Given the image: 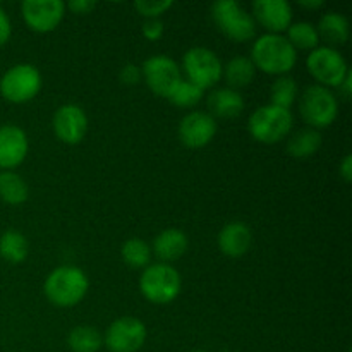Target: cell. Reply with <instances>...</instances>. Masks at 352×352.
<instances>
[{"mask_svg": "<svg viewBox=\"0 0 352 352\" xmlns=\"http://www.w3.org/2000/svg\"><path fill=\"white\" fill-rule=\"evenodd\" d=\"M251 62L256 71L270 76H287L298 64V50L284 34L265 33L253 41Z\"/></svg>", "mask_w": 352, "mask_h": 352, "instance_id": "1", "label": "cell"}, {"mask_svg": "<svg viewBox=\"0 0 352 352\" xmlns=\"http://www.w3.org/2000/svg\"><path fill=\"white\" fill-rule=\"evenodd\" d=\"M89 291V278L79 267L62 265L45 278V298L57 308H74Z\"/></svg>", "mask_w": 352, "mask_h": 352, "instance_id": "2", "label": "cell"}, {"mask_svg": "<svg viewBox=\"0 0 352 352\" xmlns=\"http://www.w3.org/2000/svg\"><path fill=\"white\" fill-rule=\"evenodd\" d=\"M182 278L170 263L148 265L140 277V291L151 305H170L179 298Z\"/></svg>", "mask_w": 352, "mask_h": 352, "instance_id": "3", "label": "cell"}, {"mask_svg": "<svg viewBox=\"0 0 352 352\" xmlns=\"http://www.w3.org/2000/svg\"><path fill=\"white\" fill-rule=\"evenodd\" d=\"M294 116L291 110L275 105H263L254 110L248 119L251 138L261 144H277L291 134Z\"/></svg>", "mask_w": 352, "mask_h": 352, "instance_id": "4", "label": "cell"}, {"mask_svg": "<svg viewBox=\"0 0 352 352\" xmlns=\"http://www.w3.org/2000/svg\"><path fill=\"white\" fill-rule=\"evenodd\" d=\"M210 14L217 30L236 43H246L256 36V23L253 16L236 0H219L212 3Z\"/></svg>", "mask_w": 352, "mask_h": 352, "instance_id": "5", "label": "cell"}, {"mask_svg": "<svg viewBox=\"0 0 352 352\" xmlns=\"http://www.w3.org/2000/svg\"><path fill=\"white\" fill-rule=\"evenodd\" d=\"M299 112L311 129H327L339 117V100L320 85H311L299 98Z\"/></svg>", "mask_w": 352, "mask_h": 352, "instance_id": "6", "label": "cell"}, {"mask_svg": "<svg viewBox=\"0 0 352 352\" xmlns=\"http://www.w3.org/2000/svg\"><path fill=\"white\" fill-rule=\"evenodd\" d=\"M43 86V78L33 64H16L7 69L0 78V95L6 102L28 103L36 98Z\"/></svg>", "mask_w": 352, "mask_h": 352, "instance_id": "7", "label": "cell"}, {"mask_svg": "<svg viewBox=\"0 0 352 352\" xmlns=\"http://www.w3.org/2000/svg\"><path fill=\"white\" fill-rule=\"evenodd\" d=\"M306 69L315 79L316 85L323 88H339L351 71L346 58L340 54L339 48L320 45L315 50L309 52L306 57Z\"/></svg>", "mask_w": 352, "mask_h": 352, "instance_id": "8", "label": "cell"}, {"mask_svg": "<svg viewBox=\"0 0 352 352\" xmlns=\"http://www.w3.org/2000/svg\"><path fill=\"white\" fill-rule=\"evenodd\" d=\"M223 64L219 55L206 47H192L182 57L181 72L186 81L199 89H210L222 79Z\"/></svg>", "mask_w": 352, "mask_h": 352, "instance_id": "9", "label": "cell"}, {"mask_svg": "<svg viewBox=\"0 0 352 352\" xmlns=\"http://www.w3.org/2000/svg\"><path fill=\"white\" fill-rule=\"evenodd\" d=\"M141 74L148 88L157 96L167 100L182 81L181 65L168 55H153L141 65Z\"/></svg>", "mask_w": 352, "mask_h": 352, "instance_id": "10", "label": "cell"}, {"mask_svg": "<svg viewBox=\"0 0 352 352\" xmlns=\"http://www.w3.org/2000/svg\"><path fill=\"white\" fill-rule=\"evenodd\" d=\"M148 337L146 325L134 316H122L107 329L103 344L110 352H138Z\"/></svg>", "mask_w": 352, "mask_h": 352, "instance_id": "11", "label": "cell"}, {"mask_svg": "<svg viewBox=\"0 0 352 352\" xmlns=\"http://www.w3.org/2000/svg\"><path fill=\"white\" fill-rule=\"evenodd\" d=\"M21 16L34 33H52L64 21L65 3L60 0H24Z\"/></svg>", "mask_w": 352, "mask_h": 352, "instance_id": "12", "label": "cell"}, {"mask_svg": "<svg viewBox=\"0 0 352 352\" xmlns=\"http://www.w3.org/2000/svg\"><path fill=\"white\" fill-rule=\"evenodd\" d=\"M55 138L64 144H79L88 133V116L76 103H65L52 117Z\"/></svg>", "mask_w": 352, "mask_h": 352, "instance_id": "13", "label": "cell"}, {"mask_svg": "<svg viewBox=\"0 0 352 352\" xmlns=\"http://www.w3.org/2000/svg\"><path fill=\"white\" fill-rule=\"evenodd\" d=\"M219 126L217 120L210 116L208 112H199V110H192V112L186 113L179 122V140L189 150H199L210 144L215 138Z\"/></svg>", "mask_w": 352, "mask_h": 352, "instance_id": "14", "label": "cell"}, {"mask_svg": "<svg viewBox=\"0 0 352 352\" xmlns=\"http://www.w3.org/2000/svg\"><path fill=\"white\" fill-rule=\"evenodd\" d=\"M30 141L23 127L16 124L0 126V170H14L28 157Z\"/></svg>", "mask_w": 352, "mask_h": 352, "instance_id": "15", "label": "cell"}, {"mask_svg": "<svg viewBox=\"0 0 352 352\" xmlns=\"http://www.w3.org/2000/svg\"><path fill=\"white\" fill-rule=\"evenodd\" d=\"M251 16L267 33L282 34L292 24V6L287 0H256Z\"/></svg>", "mask_w": 352, "mask_h": 352, "instance_id": "16", "label": "cell"}, {"mask_svg": "<svg viewBox=\"0 0 352 352\" xmlns=\"http://www.w3.org/2000/svg\"><path fill=\"white\" fill-rule=\"evenodd\" d=\"M217 244H219L220 253L226 254L227 258H241L250 251L253 244V232L248 223L234 220L220 229Z\"/></svg>", "mask_w": 352, "mask_h": 352, "instance_id": "17", "label": "cell"}, {"mask_svg": "<svg viewBox=\"0 0 352 352\" xmlns=\"http://www.w3.org/2000/svg\"><path fill=\"white\" fill-rule=\"evenodd\" d=\"M189 248L188 234L181 229H165L155 237L151 253L160 260V263H170V261L179 260L186 254Z\"/></svg>", "mask_w": 352, "mask_h": 352, "instance_id": "18", "label": "cell"}, {"mask_svg": "<svg viewBox=\"0 0 352 352\" xmlns=\"http://www.w3.org/2000/svg\"><path fill=\"white\" fill-rule=\"evenodd\" d=\"M244 98L239 91L232 88H217L208 96L210 116L215 119H236L244 110Z\"/></svg>", "mask_w": 352, "mask_h": 352, "instance_id": "19", "label": "cell"}, {"mask_svg": "<svg viewBox=\"0 0 352 352\" xmlns=\"http://www.w3.org/2000/svg\"><path fill=\"white\" fill-rule=\"evenodd\" d=\"M320 41H325V47L337 48L347 43L351 34V24L346 16L339 12H327L320 17L316 26Z\"/></svg>", "mask_w": 352, "mask_h": 352, "instance_id": "20", "label": "cell"}, {"mask_svg": "<svg viewBox=\"0 0 352 352\" xmlns=\"http://www.w3.org/2000/svg\"><path fill=\"white\" fill-rule=\"evenodd\" d=\"M254 76H256V67L250 57L236 55L227 64H223L222 78L226 79L227 88H232L236 91L248 88L253 82Z\"/></svg>", "mask_w": 352, "mask_h": 352, "instance_id": "21", "label": "cell"}, {"mask_svg": "<svg viewBox=\"0 0 352 352\" xmlns=\"http://www.w3.org/2000/svg\"><path fill=\"white\" fill-rule=\"evenodd\" d=\"M323 140L320 131L311 129V127H305L299 129L298 133L292 134L287 141V153L291 157L305 160V158L315 157L322 148Z\"/></svg>", "mask_w": 352, "mask_h": 352, "instance_id": "22", "label": "cell"}, {"mask_svg": "<svg viewBox=\"0 0 352 352\" xmlns=\"http://www.w3.org/2000/svg\"><path fill=\"white\" fill-rule=\"evenodd\" d=\"M30 254V243L17 229H9L0 236V258L10 265H19Z\"/></svg>", "mask_w": 352, "mask_h": 352, "instance_id": "23", "label": "cell"}, {"mask_svg": "<svg viewBox=\"0 0 352 352\" xmlns=\"http://www.w3.org/2000/svg\"><path fill=\"white\" fill-rule=\"evenodd\" d=\"M30 198L26 181L14 170H0V199L10 206H19Z\"/></svg>", "mask_w": 352, "mask_h": 352, "instance_id": "24", "label": "cell"}, {"mask_svg": "<svg viewBox=\"0 0 352 352\" xmlns=\"http://www.w3.org/2000/svg\"><path fill=\"white\" fill-rule=\"evenodd\" d=\"M67 346L72 352H98L103 346V336L91 325H79L69 332Z\"/></svg>", "mask_w": 352, "mask_h": 352, "instance_id": "25", "label": "cell"}, {"mask_svg": "<svg viewBox=\"0 0 352 352\" xmlns=\"http://www.w3.org/2000/svg\"><path fill=\"white\" fill-rule=\"evenodd\" d=\"M287 40L296 50H315L316 47H320V36L318 31H316L315 24L308 23V21H299V23H292L289 26Z\"/></svg>", "mask_w": 352, "mask_h": 352, "instance_id": "26", "label": "cell"}, {"mask_svg": "<svg viewBox=\"0 0 352 352\" xmlns=\"http://www.w3.org/2000/svg\"><path fill=\"white\" fill-rule=\"evenodd\" d=\"M151 246L144 239L131 237L120 248L122 261L131 268H146L151 261Z\"/></svg>", "mask_w": 352, "mask_h": 352, "instance_id": "27", "label": "cell"}, {"mask_svg": "<svg viewBox=\"0 0 352 352\" xmlns=\"http://www.w3.org/2000/svg\"><path fill=\"white\" fill-rule=\"evenodd\" d=\"M298 100V82L291 76H280L270 88V105L291 110Z\"/></svg>", "mask_w": 352, "mask_h": 352, "instance_id": "28", "label": "cell"}, {"mask_svg": "<svg viewBox=\"0 0 352 352\" xmlns=\"http://www.w3.org/2000/svg\"><path fill=\"white\" fill-rule=\"evenodd\" d=\"M203 95H205L203 89H199L198 86H195L192 82L182 79L177 85V88L172 91V95L168 96L167 100L172 105L179 107V109H192V107H196L201 102Z\"/></svg>", "mask_w": 352, "mask_h": 352, "instance_id": "29", "label": "cell"}, {"mask_svg": "<svg viewBox=\"0 0 352 352\" xmlns=\"http://www.w3.org/2000/svg\"><path fill=\"white\" fill-rule=\"evenodd\" d=\"M172 7H174L172 0H138L134 2V9L144 19H160Z\"/></svg>", "mask_w": 352, "mask_h": 352, "instance_id": "30", "label": "cell"}, {"mask_svg": "<svg viewBox=\"0 0 352 352\" xmlns=\"http://www.w3.org/2000/svg\"><path fill=\"white\" fill-rule=\"evenodd\" d=\"M164 23L162 19H144L143 26H141V33L146 40L150 41H158L162 36H164Z\"/></svg>", "mask_w": 352, "mask_h": 352, "instance_id": "31", "label": "cell"}, {"mask_svg": "<svg viewBox=\"0 0 352 352\" xmlns=\"http://www.w3.org/2000/svg\"><path fill=\"white\" fill-rule=\"evenodd\" d=\"M120 81L126 86H136L143 81V74H141V67L136 64H126L120 69L119 74Z\"/></svg>", "mask_w": 352, "mask_h": 352, "instance_id": "32", "label": "cell"}, {"mask_svg": "<svg viewBox=\"0 0 352 352\" xmlns=\"http://www.w3.org/2000/svg\"><path fill=\"white\" fill-rule=\"evenodd\" d=\"M65 9L71 10L72 14H78V16H86L96 9V2H93V0H71L65 6Z\"/></svg>", "mask_w": 352, "mask_h": 352, "instance_id": "33", "label": "cell"}, {"mask_svg": "<svg viewBox=\"0 0 352 352\" xmlns=\"http://www.w3.org/2000/svg\"><path fill=\"white\" fill-rule=\"evenodd\" d=\"M10 36H12V23L6 9L0 6V47H3L10 40Z\"/></svg>", "mask_w": 352, "mask_h": 352, "instance_id": "34", "label": "cell"}, {"mask_svg": "<svg viewBox=\"0 0 352 352\" xmlns=\"http://www.w3.org/2000/svg\"><path fill=\"white\" fill-rule=\"evenodd\" d=\"M339 174L344 181L351 182V179H352V157L351 155H346V157L342 158V162H340V165H339Z\"/></svg>", "mask_w": 352, "mask_h": 352, "instance_id": "35", "label": "cell"}, {"mask_svg": "<svg viewBox=\"0 0 352 352\" xmlns=\"http://www.w3.org/2000/svg\"><path fill=\"white\" fill-rule=\"evenodd\" d=\"M339 91L342 93V96H344V98H346V100L351 98V95H352V72H351V71L347 72L346 79H344L342 85L339 86Z\"/></svg>", "mask_w": 352, "mask_h": 352, "instance_id": "36", "label": "cell"}, {"mask_svg": "<svg viewBox=\"0 0 352 352\" xmlns=\"http://www.w3.org/2000/svg\"><path fill=\"white\" fill-rule=\"evenodd\" d=\"M323 3H325L323 0H301L299 6L305 7V9L315 10V9H320V7H323Z\"/></svg>", "mask_w": 352, "mask_h": 352, "instance_id": "37", "label": "cell"}, {"mask_svg": "<svg viewBox=\"0 0 352 352\" xmlns=\"http://www.w3.org/2000/svg\"><path fill=\"white\" fill-rule=\"evenodd\" d=\"M189 352H208V351H201V349H195V351H189Z\"/></svg>", "mask_w": 352, "mask_h": 352, "instance_id": "38", "label": "cell"}, {"mask_svg": "<svg viewBox=\"0 0 352 352\" xmlns=\"http://www.w3.org/2000/svg\"><path fill=\"white\" fill-rule=\"evenodd\" d=\"M349 352H351V351H349Z\"/></svg>", "mask_w": 352, "mask_h": 352, "instance_id": "39", "label": "cell"}]
</instances>
